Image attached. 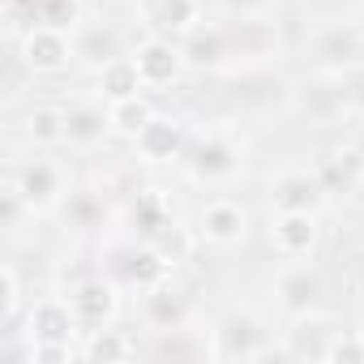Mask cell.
I'll list each match as a JSON object with an SVG mask.
<instances>
[{
  "label": "cell",
  "mask_w": 364,
  "mask_h": 364,
  "mask_svg": "<svg viewBox=\"0 0 364 364\" xmlns=\"http://www.w3.org/2000/svg\"><path fill=\"white\" fill-rule=\"evenodd\" d=\"M321 274L309 270V266H291L279 274V304L296 317V313H309V309H321Z\"/></svg>",
  "instance_id": "ffe728a7"
},
{
  "label": "cell",
  "mask_w": 364,
  "mask_h": 364,
  "mask_svg": "<svg viewBox=\"0 0 364 364\" xmlns=\"http://www.w3.org/2000/svg\"><path fill=\"white\" fill-rule=\"evenodd\" d=\"M334 334H338V326H334L330 313H321V309L296 313V317H291V330H287V338H283V355H287V360H326Z\"/></svg>",
  "instance_id": "7c38bea8"
},
{
  "label": "cell",
  "mask_w": 364,
  "mask_h": 364,
  "mask_svg": "<svg viewBox=\"0 0 364 364\" xmlns=\"http://www.w3.org/2000/svg\"><path fill=\"white\" fill-rule=\"evenodd\" d=\"M18 313H22V279L14 266H5L0 270V326L18 321Z\"/></svg>",
  "instance_id": "1f68e13d"
},
{
  "label": "cell",
  "mask_w": 364,
  "mask_h": 364,
  "mask_svg": "<svg viewBox=\"0 0 364 364\" xmlns=\"http://www.w3.org/2000/svg\"><path fill=\"white\" fill-rule=\"evenodd\" d=\"M198 236L206 245H219V249H232V245H245L249 236V210L232 198H215L202 206V219H198Z\"/></svg>",
  "instance_id": "5bb4252c"
},
{
  "label": "cell",
  "mask_w": 364,
  "mask_h": 364,
  "mask_svg": "<svg viewBox=\"0 0 364 364\" xmlns=\"http://www.w3.org/2000/svg\"><path fill=\"white\" fill-rule=\"evenodd\" d=\"M133 150H137L141 163H154V167H163V163H180V159H185V150H189V124L180 120V116H163V112H154L150 124L133 137Z\"/></svg>",
  "instance_id": "52a82bcc"
},
{
  "label": "cell",
  "mask_w": 364,
  "mask_h": 364,
  "mask_svg": "<svg viewBox=\"0 0 364 364\" xmlns=\"http://www.w3.org/2000/svg\"><path fill=\"white\" fill-rule=\"evenodd\" d=\"M141 317H146V326H154L159 334L185 330V321H189V296L167 279V283L141 291Z\"/></svg>",
  "instance_id": "9a60e30c"
},
{
  "label": "cell",
  "mask_w": 364,
  "mask_h": 364,
  "mask_svg": "<svg viewBox=\"0 0 364 364\" xmlns=\"http://www.w3.org/2000/svg\"><path fill=\"white\" fill-rule=\"evenodd\" d=\"M133 355H137V343L124 330H112V326L90 330L86 343H82V360H90V364H120V360H133Z\"/></svg>",
  "instance_id": "603a6c76"
},
{
  "label": "cell",
  "mask_w": 364,
  "mask_h": 364,
  "mask_svg": "<svg viewBox=\"0 0 364 364\" xmlns=\"http://www.w3.org/2000/svg\"><path fill=\"white\" fill-rule=\"evenodd\" d=\"M22 317H26V338H35V343H73V334H82L73 304L60 296H43V300L26 304Z\"/></svg>",
  "instance_id": "8fae6325"
},
{
  "label": "cell",
  "mask_w": 364,
  "mask_h": 364,
  "mask_svg": "<svg viewBox=\"0 0 364 364\" xmlns=\"http://www.w3.org/2000/svg\"><path fill=\"white\" fill-rule=\"evenodd\" d=\"M206 355L219 360V364H232V360H266L270 347H266L262 321H257L253 313H228V317L210 330Z\"/></svg>",
  "instance_id": "7a4b0ae2"
},
{
  "label": "cell",
  "mask_w": 364,
  "mask_h": 364,
  "mask_svg": "<svg viewBox=\"0 0 364 364\" xmlns=\"http://www.w3.org/2000/svg\"><path fill=\"white\" fill-rule=\"evenodd\" d=\"M223 5L232 9V14H240V18H253V14H262L270 0H223Z\"/></svg>",
  "instance_id": "d6a6232c"
},
{
  "label": "cell",
  "mask_w": 364,
  "mask_h": 364,
  "mask_svg": "<svg viewBox=\"0 0 364 364\" xmlns=\"http://www.w3.org/2000/svg\"><path fill=\"white\" fill-rule=\"evenodd\" d=\"M141 14H146L150 35L185 39V35L202 22V0H146Z\"/></svg>",
  "instance_id": "2e32d148"
},
{
  "label": "cell",
  "mask_w": 364,
  "mask_h": 364,
  "mask_svg": "<svg viewBox=\"0 0 364 364\" xmlns=\"http://www.w3.org/2000/svg\"><path fill=\"white\" fill-rule=\"evenodd\" d=\"M35 26L77 31L82 26V0H35Z\"/></svg>",
  "instance_id": "83f0119b"
},
{
  "label": "cell",
  "mask_w": 364,
  "mask_h": 364,
  "mask_svg": "<svg viewBox=\"0 0 364 364\" xmlns=\"http://www.w3.org/2000/svg\"><path fill=\"white\" fill-rule=\"evenodd\" d=\"M129 223H133V232H137L141 240H154L159 232H167V228L180 223V219H176V206H171V198H167L163 189H141V193L129 202Z\"/></svg>",
  "instance_id": "ac0fdd59"
},
{
  "label": "cell",
  "mask_w": 364,
  "mask_h": 364,
  "mask_svg": "<svg viewBox=\"0 0 364 364\" xmlns=\"http://www.w3.org/2000/svg\"><path fill=\"white\" fill-rule=\"evenodd\" d=\"M9 185L18 189V198L26 202V215H48L65 202L69 193V180H65V167L52 163V159H31L22 163L18 171H9Z\"/></svg>",
  "instance_id": "3957f363"
},
{
  "label": "cell",
  "mask_w": 364,
  "mask_h": 364,
  "mask_svg": "<svg viewBox=\"0 0 364 364\" xmlns=\"http://www.w3.org/2000/svg\"><path fill=\"white\" fill-rule=\"evenodd\" d=\"M73 48H77V60H86L95 73H99L103 65H112L116 56H124V52H120V39H116L112 31H103V26H90V31H82V26H77Z\"/></svg>",
  "instance_id": "cb8c5ba5"
},
{
  "label": "cell",
  "mask_w": 364,
  "mask_h": 364,
  "mask_svg": "<svg viewBox=\"0 0 364 364\" xmlns=\"http://www.w3.org/2000/svg\"><path fill=\"white\" fill-rule=\"evenodd\" d=\"M146 245H154V253L176 270V266H185L189 257H193V249H198V236L185 228V223H171L167 232H159L154 240H146Z\"/></svg>",
  "instance_id": "4316f807"
},
{
  "label": "cell",
  "mask_w": 364,
  "mask_h": 364,
  "mask_svg": "<svg viewBox=\"0 0 364 364\" xmlns=\"http://www.w3.org/2000/svg\"><path fill=\"white\" fill-rule=\"evenodd\" d=\"M326 364H364V334L360 330H338L330 338Z\"/></svg>",
  "instance_id": "f546056e"
},
{
  "label": "cell",
  "mask_w": 364,
  "mask_h": 364,
  "mask_svg": "<svg viewBox=\"0 0 364 364\" xmlns=\"http://www.w3.org/2000/svg\"><path fill=\"white\" fill-rule=\"evenodd\" d=\"M309 52H313V60L326 73H343V69H351V65L364 60V26H351V22L326 26V31L313 35Z\"/></svg>",
  "instance_id": "9c48e42d"
},
{
  "label": "cell",
  "mask_w": 364,
  "mask_h": 364,
  "mask_svg": "<svg viewBox=\"0 0 364 364\" xmlns=\"http://www.w3.org/2000/svg\"><path fill=\"white\" fill-rule=\"evenodd\" d=\"M26 137L31 146H60L65 141V107H52V103H39L26 112Z\"/></svg>",
  "instance_id": "484cf974"
},
{
  "label": "cell",
  "mask_w": 364,
  "mask_h": 364,
  "mask_svg": "<svg viewBox=\"0 0 364 364\" xmlns=\"http://www.w3.org/2000/svg\"><path fill=\"white\" fill-rule=\"evenodd\" d=\"M95 90H99L103 103H120V99L141 95L146 82H141V73H137V60H133V56H116L112 65H103V69L95 73Z\"/></svg>",
  "instance_id": "44dd1931"
},
{
  "label": "cell",
  "mask_w": 364,
  "mask_h": 364,
  "mask_svg": "<svg viewBox=\"0 0 364 364\" xmlns=\"http://www.w3.org/2000/svg\"><path fill=\"white\" fill-rule=\"evenodd\" d=\"M103 198L99 193H69V202H65V219L73 223V228H82V232H90V228H103Z\"/></svg>",
  "instance_id": "f1b7e54d"
},
{
  "label": "cell",
  "mask_w": 364,
  "mask_h": 364,
  "mask_svg": "<svg viewBox=\"0 0 364 364\" xmlns=\"http://www.w3.org/2000/svg\"><path fill=\"white\" fill-rule=\"evenodd\" d=\"M77 56L73 48V31H56V26H31L18 39V60L26 73L35 77H56L69 69V60Z\"/></svg>",
  "instance_id": "277c9868"
},
{
  "label": "cell",
  "mask_w": 364,
  "mask_h": 364,
  "mask_svg": "<svg viewBox=\"0 0 364 364\" xmlns=\"http://www.w3.org/2000/svg\"><path fill=\"white\" fill-rule=\"evenodd\" d=\"M317 240H321V228H317V215L313 210H274L270 245H274L279 257H287V262L313 257Z\"/></svg>",
  "instance_id": "30bf717a"
},
{
  "label": "cell",
  "mask_w": 364,
  "mask_h": 364,
  "mask_svg": "<svg viewBox=\"0 0 364 364\" xmlns=\"http://www.w3.org/2000/svg\"><path fill=\"white\" fill-rule=\"evenodd\" d=\"M69 360H82V347H73V343H35V338H26V364H69Z\"/></svg>",
  "instance_id": "4dcf8cb0"
},
{
  "label": "cell",
  "mask_w": 364,
  "mask_h": 364,
  "mask_svg": "<svg viewBox=\"0 0 364 364\" xmlns=\"http://www.w3.org/2000/svg\"><path fill=\"white\" fill-rule=\"evenodd\" d=\"M189 167L193 180H206V185H223V180H232L240 167H245V141L228 129H210L202 137L189 141L185 159H180Z\"/></svg>",
  "instance_id": "6da1fadb"
},
{
  "label": "cell",
  "mask_w": 364,
  "mask_h": 364,
  "mask_svg": "<svg viewBox=\"0 0 364 364\" xmlns=\"http://www.w3.org/2000/svg\"><path fill=\"white\" fill-rule=\"evenodd\" d=\"M330 198L317 167H287L270 180V210H321Z\"/></svg>",
  "instance_id": "ba28073f"
},
{
  "label": "cell",
  "mask_w": 364,
  "mask_h": 364,
  "mask_svg": "<svg viewBox=\"0 0 364 364\" xmlns=\"http://www.w3.org/2000/svg\"><path fill=\"white\" fill-rule=\"evenodd\" d=\"M317 171H321L330 193H355L364 185V150L360 146H334L317 163Z\"/></svg>",
  "instance_id": "d6986e66"
},
{
  "label": "cell",
  "mask_w": 364,
  "mask_h": 364,
  "mask_svg": "<svg viewBox=\"0 0 364 364\" xmlns=\"http://www.w3.org/2000/svg\"><path fill=\"white\" fill-rule=\"evenodd\" d=\"M112 279L124 283V287H137V291H150L159 283L171 279V266L154 253V245H124L116 249V266H112Z\"/></svg>",
  "instance_id": "4fadbf2b"
},
{
  "label": "cell",
  "mask_w": 364,
  "mask_h": 364,
  "mask_svg": "<svg viewBox=\"0 0 364 364\" xmlns=\"http://www.w3.org/2000/svg\"><path fill=\"white\" fill-rule=\"evenodd\" d=\"M180 52H185L189 69H223L228 56H232V31L198 22L185 39H180Z\"/></svg>",
  "instance_id": "e0dca14e"
},
{
  "label": "cell",
  "mask_w": 364,
  "mask_h": 364,
  "mask_svg": "<svg viewBox=\"0 0 364 364\" xmlns=\"http://www.w3.org/2000/svg\"><path fill=\"white\" fill-rule=\"evenodd\" d=\"M69 304H73V313H77L82 334L103 330V326H112L116 313H120V283H116V279H103V274H90V279H82V283L69 287Z\"/></svg>",
  "instance_id": "5b68a950"
},
{
  "label": "cell",
  "mask_w": 364,
  "mask_h": 364,
  "mask_svg": "<svg viewBox=\"0 0 364 364\" xmlns=\"http://www.w3.org/2000/svg\"><path fill=\"white\" fill-rule=\"evenodd\" d=\"M150 116H154V103L146 99V90L141 95H133V99H120V103H107V120H112V133L116 137H137L146 124H150Z\"/></svg>",
  "instance_id": "d4e9b609"
},
{
  "label": "cell",
  "mask_w": 364,
  "mask_h": 364,
  "mask_svg": "<svg viewBox=\"0 0 364 364\" xmlns=\"http://www.w3.org/2000/svg\"><path fill=\"white\" fill-rule=\"evenodd\" d=\"M103 133H112V120L95 103H73L65 107V141L69 146H99Z\"/></svg>",
  "instance_id": "7402d4cb"
},
{
  "label": "cell",
  "mask_w": 364,
  "mask_h": 364,
  "mask_svg": "<svg viewBox=\"0 0 364 364\" xmlns=\"http://www.w3.org/2000/svg\"><path fill=\"white\" fill-rule=\"evenodd\" d=\"M133 60H137V73H141L146 90H167V86H176L180 77H185V69H189L185 52H180V39H167V35L141 39L137 52H133Z\"/></svg>",
  "instance_id": "8992f818"
}]
</instances>
